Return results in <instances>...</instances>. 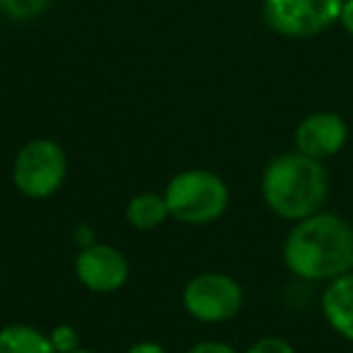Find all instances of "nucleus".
<instances>
[{"label":"nucleus","instance_id":"f03ea898","mask_svg":"<svg viewBox=\"0 0 353 353\" xmlns=\"http://www.w3.org/2000/svg\"><path fill=\"white\" fill-rule=\"evenodd\" d=\"M261 196L269 211L283 221H303L319 213L329 196V174L322 160L303 152H283L266 165Z\"/></svg>","mask_w":353,"mask_h":353},{"label":"nucleus","instance_id":"dca6fc26","mask_svg":"<svg viewBox=\"0 0 353 353\" xmlns=\"http://www.w3.org/2000/svg\"><path fill=\"white\" fill-rule=\"evenodd\" d=\"M73 237H75V242H78L80 247H90V245H94V242H97V235H94V230L90 225H78V228H75V232H73Z\"/></svg>","mask_w":353,"mask_h":353},{"label":"nucleus","instance_id":"f257e3e1","mask_svg":"<svg viewBox=\"0 0 353 353\" xmlns=\"http://www.w3.org/2000/svg\"><path fill=\"white\" fill-rule=\"evenodd\" d=\"M283 261L303 281H332L353 269V228L336 213H314L293 225Z\"/></svg>","mask_w":353,"mask_h":353},{"label":"nucleus","instance_id":"9b49d317","mask_svg":"<svg viewBox=\"0 0 353 353\" xmlns=\"http://www.w3.org/2000/svg\"><path fill=\"white\" fill-rule=\"evenodd\" d=\"M167 218H170V208H167L165 194H152V192L138 194L126 206V221L136 230L160 228Z\"/></svg>","mask_w":353,"mask_h":353},{"label":"nucleus","instance_id":"6ab92c4d","mask_svg":"<svg viewBox=\"0 0 353 353\" xmlns=\"http://www.w3.org/2000/svg\"><path fill=\"white\" fill-rule=\"evenodd\" d=\"M70 353H94V351H88V348H75V351H70Z\"/></svg>","mask_w":353,"mask_h":353},{"label":"nucleus","instance_id":"ddd939ff","mask_svg":"<svg viewBox=\"0 0 353 353\" xmlns=\"http://www.w3.org/2000/svg\"><path fill=\"white\" fill-rule=\"evenodd\" d=\"M49 339H51V343H54L56 353H70V351H75V348H80L78 332H75L70 324H59V327H54Z\"/></svg>","mask_w":353,"mask_h":353},{"label":"nucleus","instance_id":"2eb2a0df","mask_svg":"<svg viewBox=\"0 0 353 353\" xmlns=\"http://www.w3.org/2000/svg\"><path fill=\"white\" fill-rule=\"evenodd\" d=\"M184 353H237L232 346H228V343L223 341H201L196 343V346H192L189 351Z\"/></svg>","mask_w":353,"mask_h":353},{"label":"nucleus","instance_id":"423d86ee","mask_svg":"<svg viewBox=\"0 0 353 353\" xmlns=\"http://www.w3.org/2000/svg\"><path fill=\"white\" fill-rule=\"evenodd\" d=\"M343 0H264V20L274 32L290 39H307L341 15Z\"/></svg>","mask_w":353,"mask_h":353},{"label":"nucleus","instance_id":"0eeeda50","mask_svg":"<svg viewBox=\"0 0 353 353\" xmlns=\"http://www.w3.org/2000/svg\"><path fill=\"white\" fill-rule=\"evenodd\" d=\"M75 276L92 293H114L128 281V261L117 247L94 242L78 252Z\"/></svg>","mask_w":353,"mask_h":353},{"label":"nucleus","instance_id":"6e6552de","mask_svg":"<svg viewBox=\"0 0 353 353\" xmlns=\"http://www.w3.org/2000/svg\"><path fill=\"white\" fill-rule=\"evenodd\" d=\"M348 128L339 114L317 112L305 117L295 128V150L314 160L334 157L346 145Z\"/></svg>","mask_w":353,"mask_h":353},{"label":"nucleus","instance_id":"20e7f679","mask_svg":"<svg viewBox=\"0 0 353 353\" xmlns=\"http://www.w3.org/2000/svg\"><path fill=\"white\" fill-rule=\"evenodd\" d=\"M68 160L63 148L51 138H37L20 148L12 162V182L27 199H49L63 187Z\"/></svg>","mask_w":353,"mask_h":353},{"label":"nucleus","instance_id":"39448f33","mask_svg":"<svg viewBox=\"0 0 353 353\" xmlns=\"http://www.w3.org/2000/svg\"><path fill=\"white\" fill-rule=\"evenodd\" d=\"M245 293L232 276L208 271L199 274L184 285L182 305L196 322L221 324L232 319L242 310Z\"/></svg>","mask_w":353,"mask_h":353},{"label":"nucleus","instance_id":"a211bd4d","mask_svg":"<svg viewBox=\"0 0 353 353\" xmlns=\"http://www.w3.org/2000/svg\"><path fill=\"white\" fill-rule=\"evenodd\" d=\"M128 353H167V351L155 341H141V343H136V346L128 348Z\"/></svg>","mask_w":353,"mask_h":353},{"label":"nucleus","instance_id":"7ed1b4c3","mask_svg":"<svg viewBox=\"0 0 353 353\" xmlns=\"http://www.w3.org/2000/svg\"><path fill=\"white\" fill-rule=\"evenodd\" d=\"M165 201L174 221L184 225H208L228 211L230 189L216 172L187 170L170 179Z\"/></svg>","mask_w":353,"mask_h":353},{"label":"nucleus","instance_id":"f8f14e48","mask_svg":"<svg viewBox=\"0 0 353 353\" xmlns=\"http://www.w3.org/2000/svg\"><path fill=\"white\" fill-rule=\"evenodd\" d=\"M49 6V0H0V12L10 20H32L41 15Z\"/></svg>","mask_w":353,"mask_h":353},{"label":"nucleus","instance_id":"9d476101","mask_svg":"<svg viewBox=\"0 0 353 353\" xmlns=\"http://www.w3.org/2000/svg\"><path fill=\"white\" fill-rule=\"evenodd\" d=\"M0 353H56L49 334L32 324H8L0 329Z\"/></svg>","mask_w":353,"mask_h":353},{"label":"nucleus","instance_id":"4468645a","mask_svg":"<svg viewBox=\"0 0 353 353\" xmlns=\"http://www.w3.org/2000/svg\"><path fill=\"white\" fill-rule=\"evenodd\" d=\"M245 353H295L285 339L281 336H261L247 348Z\"/></svg>","mask_w":353,"mask_h":353},{"label":"nucleus","instance_id":"f3484780","mask_svg":"<svg viewBox=\"0 0 353 353\" xmlns=\"http://www.w3.org/2000/svg\"><path fill=\"white\" fill-rule=\"evenodd\" d=\"M339 22H341L343 30H346L348 34L353 37V0H343L341 15H339Z\"/></svg>","mask_w":353,"mask_h":353},{"label":"nucleus","instance_id":"1a4fd4ad","mask_svg":"<svg viewBox=\"0 0 353 353\" xmlns=\"http://www.w3.org/2000/svg\"><path fill=\"white\" fill-rule=\"evenodd\" d=\"M322 312L339 336L353 341V271L329 281L322 293Z\"/></svg>","mask_w":353,"mask_h":353}]
</instances>
